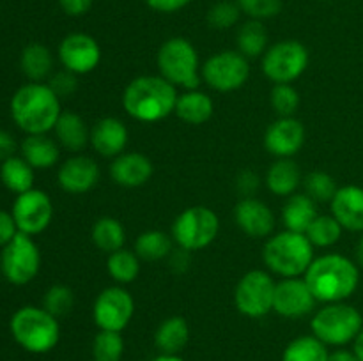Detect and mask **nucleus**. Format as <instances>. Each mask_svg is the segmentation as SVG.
Returning <instances> with one entry per match:
<instances>
[{"instance_id": "obj_1", "label": "nucleus", "mask_w": 363, "mask_h": 361, "mask_svg": "<svg viewBox=\"0 0 363 361\" xmlns=\"http://www.w3.org/2000/svg\"><path fill=\"white\" fill-rule=\"evenodd\" d=\"M312 294L321 303H340L353 296L360 283V271L353 260L339 253H326L308 265L303 275Z\"/></svg>"}, {"instance_id": "obj_2", "label": "nucleus", "mask_w": 363, "mask_h": 361, "mask_svg": "<svg viewBox=\"0 0 363 361\" xmlns=\"http://www.w3.org/2000/svg\"><path fill=\"white\" fill-rule=\"evenodd\" d=\"M60 113V98L41 81L25 84L11 99L13 120L27 134H46L55 127Z\"/></svg>"}, {"instance_id": "obj_3", "label": "nucleus", "mask_w": 363, "mask_h": 361, "mask_svg": "<svg viewBox=\"0 0 363 361\" xmlns=\"http://www.w3.org/2000/svg\"><path fill=\"white\" fill-rule=\"evenodd\" d=\"M177 91L160 74H144L128 84L123 94V106L128 115L140 122H158L174 113Z\"/></svg>"}, {"instance_id": "obj_4", "label": "nucleus", "mask_w": 363, "mask_h": 361, "mask_svg": "<svg viewBox=\"0 0 363 361\" xmlns=\"http://www.w3.org/2000/svg\"><path fill=\"white\" fill-rule=\"evenodd\" d=\"M262 260L269 271L282 278L305 275L314 260V246L305 234L284 230L269 237L262 250Z\"/></svg>"}, {"instance_id": "obj_5", "label": "nucleus", "mask_w": 363, "mask_h": 361, "mask_svg": "<svg viewBox=\"0 0 363 361\" xmlns=\"http://www.w3.org/2000/svg\"><path fill=\"white\" fill-rule=\"evenodd\" d=\"M14 342L32 354H46L59 343L60 326L57 317L43 306H21L11 317Z\"/></svg>"}, {"instance_id": "obj_6", "label": "nucleus", "mask_w": 363, "mask_h": 361, "mask_svg": "<svg viewBox=\"0 0 363 361\" xmlns=\"http://www.w3.org/2000/svg\"><path fill=\"white\" fill-rule=\"evenodd\" d=\"M312 335L325 345L344 347L354 342L363 329V317L354 306L346 303H328L318 310L311 321Z\"/></svg>"}, {"instance_id": "obj_7", "label": "nucleus", "mask_w": 363, "mask_h": 361, "mask_svg": "<svg viewBox=\"0 0 363 361\" xmlns=\"http://www.w3.org/2000/svg\"><path fill=\"white\" fill-rule=\"evenodd\" d=\"M158 69L165 80L174 87H184L186 91L197 88L199 78V53L195 46L184 38H170L160 46Z\"/></svg>"}, {"instance_id": "obj_8", "label": "nucleus", "mask_w": 363, "mask_h": 361, "mask_svg": "<svg viewBox=\"0 0 363 361\" xmlns=\"http://www.w3.org/2000/svg\"><path fill=\"white\" fill-rule=\"evenodd\" d=\"M220 230V219L213 209L206 205L188 207L174 219L172 239L181 250L199 251L208 248L216 239Z\"/></svg>"}, {"instance_id": "obj_9", "label": "nucleus", "mask_w": 363, "mask_h": 361, "mask_svg": "<svg viewBox=\"0 0 363 361\" xmlns=\"http://www.w3.org/2000/svg\"><path fill=\"white\" fill-rule=\"evenodd\" d=\"M41 268V253L32 239L23 232H18L0 253V269L6 280L13 285H27L38 276Z\"/></svg>"}, {"instance_id": "obj_10", "label": "nucleus", "mask_w": 363, "mask_h": 361, "mask_svg": "<svg viewBox=\"0 0 363 361\" xmlns=\"http://www.w3.org/2000/svg\"><path fill=\"white\" fill-rule=\"evenodd\" d=\"M308 67V50L294 39H286L269 46L262 55V73L273 84H291Z\"/></svg>"}, {"instance_id": "obj_11", "label": "nucleus", "mask_w": 363, "mask_h": 361, "mask_svg": "<svg viewBox=\"0 0 363 361\" xmlns=\"http://www.w3.org/2000/svg\"><path fill=\"white\" fill-rule=\"evenodd\" d=\"M275 285L272 276L262 269L248 271L238 282L234 290V304L243 315L250 319H261L273 310Z\"/></svg>"}, {"instance_id": "obj_12", "label": "nucleus", "mask_w": 363, "mask_h": 361, "mask_svg": "<svg viewBox=\"0 0 363 361\" xmlns=\"http://www.w3.org/2000/svg\"><path fill=\"white\" fill-rule=\"evenodd\" d=\"M250 76V64L245 55L225 50L209 57L202 66V78L218 92H233L243 87Z\"/></svg>"}, {"instance_id": "obj_13", "label": "nucleus", "mask_w": 363, "mask_h": 361, "mask_svg": "<svg viewBox=\"0 0 363 361\" xmlns=\"http://www.w3.org/2000/svg\"><path fill=\"white\" fill-rule=\"evenodd\" d=\"M135 314V301L131 294L121 285L108 287L98 294L92 306V319L99 329L123 331L128 328Z\"/></svg>"}, {"instance_id": "obj_14", "label": "nucleus", "mask_w": 363, "mask_h": 361, "mask_svg": "<svg viewBox=\"0 0 363 361\" xmlns=\"http://www.w3.org/2000/svg\"><path fill=\"white\" fill-rule=\"evenodd\" d=\"M11 214H13L20 232L27 234V236H38L43 230L48 229V225L52 223V198L43 190L32 188L25 193L16 195Z\"/></svg>"}, {"instance_id": "obj_15", "label": "nucleus", "mask_w": 363, "mask_h": 361, "mask_svg": "<svg viewBox=\"0 0 363 361\" xmlns=\"http://www.w3.org/2000/svg\"><path fill=\"white\" fill-rule=\"evenodd\" d=\"M59 59L64 69L74 74H87L99 66L101 48L92 35L74 32L66 35L60 42Z\"/></svg>"}, {"instance_id": "obj_16", "label": "nucleus", "mask_w": 363, "mask_h": 361, "mask_svg": "<svg viewBox=\"0 0 363 361\" xmlns=\"http://www.w3.org/2000/svg\"><path fill=\"white\" fill-rule=\"evenodd\" d=\"M318 299L305 278H284L275 285L273 311L286 319H300L314 310Z\"/></svg>"}, {"instance_id": "obj_17", "label": "nucleus", "mask_w": 363, "mask_h": 361, "mask_svg": "<svg viewBox=\"0 0 363 361\" xmlns=\"http://www.w3.org/2000/svg\"><path fill=\"white\" fill-rule=\"evenodd\" d=\"M305 142V127L294 117H279L264 133V147L277 158H293Z\"/></svg>"}, {"instance_id": "obj_18", "label": "nucleus", "mask_w": 363, "mask_h": 361, "mask_svg": "<svg viewBox=\"0 0 363 361\" xmlns=\"http://www.w3.org/2000/svg\"><path fill=\"white\" fill-rule=\"evenodd\" d=\"M57 180L66 193H87L99 180L98 163L89 156H73L62 163L57 173Z\"/></svg>"}, {"instance_id": "obj_19", "label": "nucleus", "mask_w": 363, "mask_h": 361, "mask_svg": "<svg viewBox=\"0 0 363 361\" xmlns=\"http://www.w3.org/2000/svg\"><path fill=\"white\" fill-rule=\"evenodd\" d=\"M238 227L250 237H266L275 229V214L262 200L243 197L234 207Z\"/></svg>"}, {"instance_id": "obj_20", "label": "nucleus", "mask_w": 363, "mask_h": 361, "mask_svg": "<svg viewBox=\"0 0 363 361\" xmlns=\"http://www.w3.org/2000/svg\"><path fill=\"white\" fill-rule=\"evenodd\" d=\"M155 166L151 159L140 152H123L116 156L110 166V176L116 184L124 188L144 186L151 179Z\"/></svg>"}, {"instance_id": "obj_21", "label": "nucleus", "mask_w": 363, "mask_h": 361, "mask_svg": "<svg viewBox=\"0 0 363 361\" xmlns=\"http://www.w3.org/2000/svg\"><path fill=\"white\" fill-rule=\"evenodd\" d=\"M332 216L351 232H363V188L342 186L330 202Z\"/></svg>"}, {"instance_id": "obj_22", "label": "nucleus", "mask_w": 363, "mask_h": 361, "mask_svg": "<svg viewBox=\"0 0 363 361\" xmlns=\"http://www.w3.org/2000/svg\"><path fill=\"white\" fill-rule=\"evenodd\" d=\"M91 144L103 158H116L126 149L128 127L117 117H105L91 130Z\"/></svg>"}, {"instance_id": "obj_23", "label": "nucleus", "mask_w": 363, "mask_h": 361, "mask_svg": "<svg viewBox=\"0 0 363 361\" xmlns=\"http://www.w3.org/2000/svg\"><path fill=\"white\" fill-rule=\"evenodd\" d=\"M318 202L312 200L307 193H294L287 197L286 205L282 209V222L286 230L305 234L308 227L318 218Z\"/></svg>"}, {"instance_id": "obj_24", "label": "nucleus", "mask_w": 363, "mask_h": 361, "mask_svg": "<svg viewBox=\"0 0 363 361\" xmlns=\"http://www.w3.org/2000/svg\"><path fill=\"white\" fill-rule=\"evenodd\" d=\"M21 158L32 168H52L59 161V145L46 134H27L20 145Z\"/></svg>"}, {"instance_id": "obj_25", "label": "nucleus", "mask_w": 363, "mask_h": 361, "mask_svg": "<svg viewBox=\"0 0 363 361\" xmlns=\"http://www.w3.org/2000/svg\"><path fill=\"white\" fill-rule=\"evenodd\" d=\"M300 166L291 158H279L266 173V186L277 197H291L301 184Z\"/></svg>"}, {"instance_id": "obj_26", "label": "nucleus", "mask_w": 363, "mask_h": 361, "mask_svg": "<svg viewBox=\"0 0 363 361\" xmlns=\"http://www.w3.org/2000/svg\"><path fill=\"white\" fill-rule=\"evenodd\" d=\"M213 110H215L213 99L206 92L191 88V91H186L184 94L177 96L174 113L183 122L199 126V124H204L211 119Z\"/></svg>"}, {"instance_id": "obj_27", "label": "nucleus", "mask_w": 363, "mask_h": 361, "mask_svg": "<svg viewBox=\"0 0 363 361\" xmlns=\"http://www.w3.org/2000/svg\"><path fill=\"white\" fill-rule=\"evenodd\" d=\"M53 130L59 144L67 151L78 152L91 142V131L85 126V120L74 112L60 113Z\"/></svg>"}, {"instance_id": "obj_28", "label": "nucleus", "mask_w": 363, "mask_h": 361, "mask_svg": "<svg viewBox=\"0 0 363 361\" xmlns=\"http://www.w3.org/2000/svg\"><path fill=\"white\" fill-rule=\"evenodd\" d=\"M190 340L188 322L179 315L165 319L155 333V343L162 354H179Z\"/></svg>"}, {"instance_id": "obj_29", "label": "nucleus", "mask_w": 363, "mask_h": 361, "mask_svg": "<svg viewBox=\"0 0 363 361\" xmlns=\"http://www.w3.org/2000/svg\"><path fill=\"white\" fill-rule=\"evenodd\" d=\"M0 180L7 190L21 195L34 188V168L21 156H13L2 161Z\"/></svg>"}, {"instance_id": "obj_30", "label": "nucleus", "mask_w": 363, "mask_h": 361, "mask_svg": "<svg viewBox=\"0 0 363 361\" xmlns=\"http://www.w3.org/2000/svg\"><path fill=\"white\" fill-rule=\"evenodd\" d=\"M20 67L25 76L32 81H43L50 76L53 67L52 52L45 45L30 42L23 48L20 57Z\"/></svg>"}, {"instance_id": "obj_31", "label": "nucleus", "mask_w": 363, "mask_h": 361, "mask_svg": "<svg viewBox=\"0 0 363 361\" xmlns=\"http://www.w3.org/2000/svg\"><path fill=\"white\" fill-rule=\"evenodd\" d=\"M268 30L259 20H248L240 27L236 34L238 52L247 59H255V57L264 55L268 50Z\"/></svg>"}, {"instance_id": "obj_32", "label": "nucleus", "mask_w": 363, "mask_h": 361, "mask_svg": "<svg viewBox=\"0 0 363 361\" xmlns=\"http://www.w3.org/2000/svg\"><path fill=\"white\" fill-rule=\"evenodd\" d=\"M92 243L106 253H113V251L124 248V241H126V232H124L123 223L112 216H103L98 222L92 225Z\"/></svg>"}, {"instance_id": "obj_33", "label": "nucleus", "mask_w": 363, "mask_h": 361, "mask_svg": "<svg viewBox=\"0 0 363 361\" xmlns=\"http://www.w3.org/2000/svg\"><path fill=\"white\" fill-rule=\"evenodd\" d=\"M328 345L314 335H303L287 343L282 361H328Z\"/></svg>"}, {"instance_id": "obj_34", "label": "nucleus", "mask_w": 363, "mask_h": 361, "mask_svg": "<svg viewBox=\"0 0 363 361\" xmlns=\"http://www.w3.org/2000/svg\"><path fill=\"white\" fill-rule=\"evenodd\" d=\"M106 271L121 285H126L137 280L140 273V257L135 251L121 248V250L108 253L106 260Z\"/></svg>"}, {"instance_id": "obj_35", "label": "nucleus", "mask_w": 363, "mask_h": 361, "mask_svg": "<svg viewBox=\"0 0 363 361\" xmlns=\"http://www.w3.org/2000/svg\"><path fill=\"white\" fill-rule=\"evenodd\" d=\"M133 251L144 260H162L172 251V239L162 230H147L137 237Z\"/></svg>"}, {"instance_id": "obj_36", "label": "nucleus", "mask_w": 363, "mask_h": 361, "mask_svg": "<svg viewBox=\"0 0 363 361\" xmlns=\"http://www.w3.org/2000/svg\"><path fill=\"white\" fill-rule=\"evenodd\" d=\"M342 225L330 216H319L312 222V225L308 227V230L305 232V236L308 237V241L312 243V246L318 248H330L335 243H339L340 237H342Z\"/></svg>"}, {"instance_id": "obj_37", "label": "nucleus", "mask_w": 363, "mask_h": 361, "mask_svg": "<svg viewBox=\"0 0 363 361\" xmlns=\"http://www.w3.org/2000/svg\"><path fill=\"white\" fill-rule=\"evenodd\" d=\"M92 360L121 361L124 354V338L119 331L101 329L92 340Z\"/></svg>"}, {"instance_id": "obj_38", "label": "nucleus", "mask_w": 363, "mask_h": 361, "mask_svg": "<svg viewBox=\"0 0 363 361\" xmlns=\"http://www.w3.org/2000/svg\"><path fill=\"white\" fill-rule=\"evenodd\" d=\"M305 193L312 198L314 202H332V198L337 193V183L330 173L326 172H311L305 176L303 179Z\"/></svg>"}, {"instance_id": "obj_39", "label": "nucleus", "mask_w": 363, "mask_h": 361, "mask_svg": "<svg viewBox=\"0 0 363 361\" xmlns=\"http://www.w3.org/2000/svg\"><path fill=\"white\" fill-rule=\"evenodd\" d=\"M74 294L66 285H52L43 297V308L53 315V317H64L73 310Z\"/></svg>"}, {"instance_id": "obj_40", "label": "nucleus", "mask_w": 363, "mask_h": 361, "mask_svg": "<svg viewBox=\"0 0 363 361\" xmlns=\"http://www.w3.org/2000/svg\"><path fill=\"white\" fill-rule=\"evenodd\" d=\"M272 106L279 117H293L300 106V94L291 84H277L272 91Z\"/></svg>"}, {"instance_id": "obj_41", "label": "nucleus", "mask_w": 363, "mask_h": 361, "mask_svg": "<svg viewBox=\"0 0 363 361\" xmlns=\"http://www.w3.org/2000/svg\"><path fill=\"white\" fill-rule=\"evenodd\" d=\"M240 16L241 9L236 2L220 0L208 11V23L216 30H225V28L234 27L240 21Z\"/></svg>"}, {"instance_id": "obj_42", "label": "nucleus", "mask_w": 363, "mask_h": 361, "mask_svg": "<svg viewBox=\"0 0 363 361\" xmlns=\"http://www.w3.org/2000/svg\"><path fill=\"white\" fill-rule=\"evenodd\" d=\"M241 13L250 20H269L282 11V0H236Z\"/></svg>"}, {"instance_id": "obj_43", "label": "nucleus", "mask_w": 363, "mask_h": 361, "mask_svg": "<svg viewBox=\"0 0 363 361\" xmlns=\"http://www.w3.org/2000/svg\"><path fill=\"white\" fill-rule=\"evenodd\" d=\"M50 88L55 92L59 98H67V96H73L74 91L78 87V80H77V74L71 73V71L64 69L59 71V73L52 74L48 81Z\"/></svg>"}, {"instance_id": "obj_44", "label": "nucleus", "mask_w": 363, "mask_h": 361, "mask_svg": "<svg viewBox=\"0 0 363 361\" xmlns=\"http://www.w3.org/2000/svg\"><path fill=\"white\" fill-rule=\"evenodd\" d=\"M20 232L13 214L0 209V246H6L16 234Z\"/></svg>"}, {"instance_id": "obj_45", "label": "nucleus", "mask_w": 363, "mask_h": 361, "mask_svg": "<svg viewBox=\"0 0 363 361\" xmlns=\"http://www.w3.org/2000/svg\"><path fill=\"white\" fill-rule=\"evenodd\" d=\"M259 184H261V180H259L257 173L250 172V170H245L238 176V190L243 197H252L257 191Z\"/></svg>"}, {"instance_id": "obj_46", "label": "nucleus", "mask_w": 363, "mask_h": 361, "mask_svg": "<svg viewBox=\"0 0 363 361\" xmlns=\"http://www.w3.org/2000/svg\"><path fill=\"white\" fill-rule=\"evenodd\" d=\"M145 2L158 13H176V11L186 7L191 0H145Z\"/></svg>"}, {"instance_id": "obj_47", "label": "nucleus", "mask_w": 363, "mask_h": 361, "mask_svg": "<svg viewBox=\"0 0 363 361\" xmlns=\"http://www.w3.org/2000/svg\"><path fill=\"white\" fill-rule=\"evenodd\" d=\"M94 0H59L60 7L69 16H82L92 7Z\"/></svg>"}, {"instance_id": "obj_48", "label": "nucleus", "mask_w": 363, "mask_h": 361, "mask_svg": "<svg viewBox=\"0 0 363 361\" xmlns=\"http://www.w3.org/2000/svg\"><path fill=\"white\" fill-rule=\"evenodd\" d=\"M14 151H16V142H14L13 134L7 131H0V159L13 158Z\"/></svg>"}, {"instance_id": "obj_49", "label": "nucleus", "mask_w": 363, "mask_h": 361, "mask_svg": "<svg viewBox=\"0 0 363 361\" xmlns=\"http://www.w3.org/2000/svg\"><path fill=\"white\" fill-rule=\"evenodd\" d=\"M328 361H360L354 354V350H347V349H337L333 353H330Z\"/></svg>"}, {"instance_id": "obj_50", "label": "nucleus", "mask_w": 363, "mask_h": 361, "mask_svg": "<svg viewBox=\"0 0 363 361\" xmlns=\"http://www.w3.org/2000/svg\"><path fill=\"white\" fill-rule=\"evenodd\" d=\"M353 350H354V354H357L358 360L363 361V329H362L360 333H358L357 338H354V342H353Z\"/></svg>"}, {"instance_id": "obj_51", "label": "nucleus", "mask_w": 363, "mask_h": 361, "mask_svg": "<svg viewBox=\"0 0 363 361\" xmlns=\"http://www.w3.org/2000/svg\"><path fill=\"white\" fill-rule=\"evenodd\" d=\"M151 361H184V360L177 356V354H160L158 357H155V360Z\"/></svg>"}, {"instance_id": "obj_52", "label": "nucleus", "mask_w": 363, "mask_h": 361, "mask_svg": "<svg viewBox=\"0 0 363 361\" xmlns=\"http://www.w3.org/2000/svg\"><path fill=\"white\" fill-rule=\"evenodd\" d=\"M357 260H358V264L363 265V236H362V239L358 241V246H357Z\"/></svg>"}, {"instance_id": "obj_53", "label": "nucleus", "mask_w": 363, "mask_h": 361, "mask_svg": "<svg viewBox=\"0 0 363 361\" xmlns=\"http://www.w3.org/2000/svg\"><path fill=\"white\" fill-rule=\"evenodd\" d=\"M0 271H2V269H0Z\"/></svg>"}]
</instances>
